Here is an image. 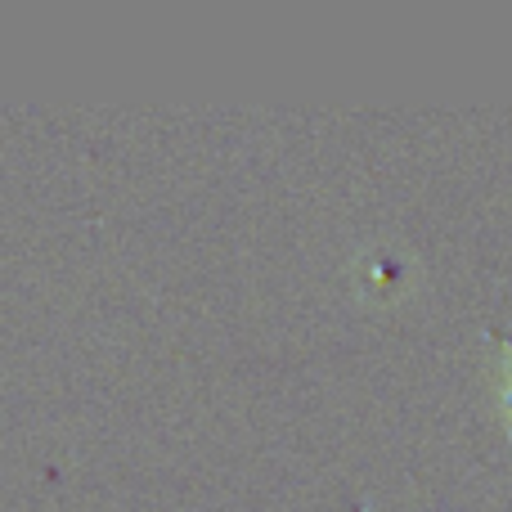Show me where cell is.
I'll return each instance as SVG.
<instances>
[{"label": "cell", "mask_w": 512, "mask_h": 512, "mask_svg": "<svg viewBox=\"0 0 512 512\" xmlns=\"http://www.w3.org/2000/svg\"><path fill=\"white\" fill-rule=\"evenodd\" d=\"M504 409H508V427H512V360L504 369Z\"/></svg>", "instance_id": "cell-1"}]
</instances>
